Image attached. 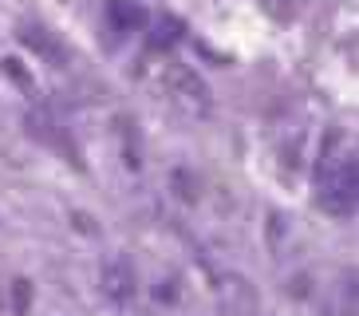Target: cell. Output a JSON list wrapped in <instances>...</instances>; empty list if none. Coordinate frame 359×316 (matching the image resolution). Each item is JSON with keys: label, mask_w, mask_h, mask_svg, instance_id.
Instances as JSON below:
<instances>
[{"label": "cell", "mask_w": 359, "mask_h": 316, "mask_svg": "<svg viewBox=\"0 0 359 316\" xmlns=\"http://www.w3.org/2000/svg\"><path fill=\"white\" fill-rule=\"evenodd\" d=\"M28 135L40 138V143H48V147H55L60 154H67L75 166H83V162H79V150H75V143H72V135H67V126L55 123V115L48 111V107H40V111L28 115Z\"/></svg>", "instance_id": "7a4b0ae2"}, {"label": "cell", "mask_w": 359, "mask_h": 316, "mask_svg": "<svg viewBox=\"0 0 359 316\" xmlns=\"http://www.w3.org/2000/svg\"><path fill=\"white\" fill-rule=\"evenodd\" d=\"M103 289H107L111 301H118V305L130 301V296H135V269H130L127 261H111L103 269Z\"/></svg>", "instance_id": "277c9868"}, {"label": "cell", "mask_w": 359, "mask_h": 316, "mask_svg": "<svg viewBox=\"0 0 359 316\" xmlns=\"http://www.w3.org/2000/svg\"><path fill=\"white\" fill-rule=\"evenodd\" d=\"M174 91L186 99V103H198V111H210V99H205V87H201V79L194 72H186V67H178L174 72Z\"/></svg>", "instance_id": "52a82bcc"}, {"label": "cell", "mask_w": 359, "mask_h": 316, "mask_svg": "<svg viewBox=\"0 0 359 316\" xmlns=\"http://www.w3.org/2000/svg\"><path fill=\"white\" fill-rule=\"evenodd\" d=\"M182 32H186V24L178 20V16H158L154 20V28H150V36H147V44H150V52H170L174 44L182 40Z\"/></svg>", "instance_id": "5b68a950"}, {"label": "cell", "mask_w": 359, "mask_h": 316, "mask_svg": "<svg viewBox=\"0 0 359 316\" xmlns=\"http://www.w3.org/2000/svg\"><path fill=\"white\" fill-rule=\"evenodd\" d=\"M355 190H359L355 150L344 143V135H332L316 166V206L332 218H351L355 213Z\"/></svg>", "instance_id": "6da1fadb"}, {"label": "cell", "mask_w": 359, "mask_h": 316, "mask_svg": "<svg viewBox=\"0 0 359 316\" xmlns=\"http://www.w3.org/2000/svg\"><path fill=\"white\" fill-rule=\"evenodd\" d=\"M20 40L28 44L32 52L48 55L52 63H60V60H64V48H60V44H55L52 36H48V28H40V24H24V28H20Z\"/></svg>", "instance_id": "8992f818"}, {"label": "cell", "mask_w": 359, "mask_h": 316, "mask_svg": "<svg viewBox=\"0 0 359 316\" xmlns=\"http://www.w3.org/2000/svg\"><path fill=\"white\" fill-rule=\"evenodd\" d=\"M107 24L115 36H127V32H142L147 28V8L138 0H107Z\"/></svg>", "instance_id": "3957f363"}]
</instances>
